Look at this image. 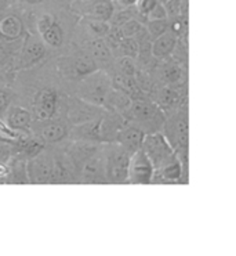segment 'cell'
Instances as JSON below:
<instances>
[{
  "label": "cell",
  "instance_id": "obj_1",
  "mask_svg": "<svg viewBox=\"0 0 236 256\" xmlns=\"http://www.w3.org/2000/svg\"><path fill=\"white\" fill-rule=\"evenodd\" d=\"M130 155L118 143H105L104 150V170L106 183L123 184L127 183V168Z\"/></svg>",
  "mask_w": 236,
  "mask_h": 256
},
{
  "label": "cell",
  "instance_id": "obj_2",
  "mask_svg": "<svg viewBox=\"0 0 236 256\" xmlns=\"http://www.w3.org/2000/svg\"><path fill=\"white\" fill-rule=\"evenodd\" d=\"M124 118L134 124L138 128H159L165 122V116L160 111L159 106H156L154 102H149L144 98H134L131 100L130 106L123 114Z\"/></svg>",
  "mask_w": 236,
  "mask_h": 256
},
{
  "label": "cell",
  "instance_id": "obj_3",
  "mask_svg": "<svg viewBox=\"0 0 236 256\" xmlns=\"http://www.w3.org/2000/svg\"><path fill=\"white\" fill-rule=\"evenodd\" d=\"M111 89H112V82L109 75L97 70L82 78L77 90V97L84 102L102 107L106 94Z\"/></svg>",
  "mask_w": 236,
  "mask_h": 256
},
{
  "label": "cell",
  "instance_id": "obj_4",
  "mask_svg": "<svg viewBox=\"0 0 236 256\" xmlns=\"http://www.w3.org/2000/svg\"><path fill=\"white\" fill-rule=\"evenodd\" d=\"M141 150L147 154L155 168V172L160 168L165 166L167 162L177 158V154L173 148L167 137L163 136L159 132H152L144 136L141 143Z\"/></svg>",
  "mask_w": 236,
  "mask_h": 256
},
{
  "label": "cell",
  "instance_id": "obj_5",
  "mask_svg": "<svg viewBox=\"0 0 236 256\" xmlns=\"http://www.w3.org/2000/svg\"><path fill=\"white\" fill-rule=\"evenodd\" d=\"M155 179V168L141 148L130 155L127 168L129 184H151Z\"/></svg>",
  "mask_w": 236,
  "mask_h": 256
},
{
  "label": "cell",
  "instance_id": "obj_6",
  "mask_svg": "<svg viewBox=\"0 0 236 256\" xmlns=\"http://www.w3.org/2000/svg\"><path fill=\"white\" fill-rule=\"evenodd\" d=\"M72 12L82 18L109 21L115 12L113 0H77L72 4Z\"/></svg>",
  "mask_w": 236,
  "mask_h": 256
},
{
  "label": "cell",
  "instance_id": "obj_7",
  "mask_svg": "<svg viewBox=\"0 0 236 256\" xmlns=\"http://www.w3.org/2000/svg\"><path fill=\"white\" fill-rule=\"evenodd\" d=\"M53 158L46 152H37L26 161V176L30 184H48L51 183Z\"/></svg>",
  "mask_w": 236,
  "mask_h": 256
},
{
  "label": "cell",
  "instance_id": "obj_8",
  "mask_svg": "<svg viewBox=\"0 0 236 256\" xmlns=\"http://www.w3.org/2000/svg\"><path fill=\"white\" fill-rule=\"evenodd\" d=\"M58 70L66 76L82 79L83 76L97 71L98 66L89 54L82 53L73 57H64L58 60Z\"/></svg>",
  "mask_w": 236,
  "mask_h": 256
},
{
  "label": "cell",
  "instance_id": "obj_9",
  "mask_svg": "<svg viewBox=\"0 0 236 256\" xmlns=\"http://www.w3.org/2000/svg\"><path fill=\"white\" fill-rule=\"evenodd\" d=\"M44 54H46V46L43 40L37 39V36L33 35L24 36L19 53L17 56V70L33 66L44 57Z\"/></svg>",
  "mask_w": 236,
  "mask_h": 256
},
{
  "label": "cell",
  "instance_id": "obj_10",
  "mask_svg": "<svg viewBox=\"0 0 236 256\" xmlns=\"http://www.w3.org/2000/svg\"><path fill=\"white\" fill-rule=\"evenodd\" d=\"M58 96L51 89H41L35 96L33 107H32V118L37 122H47L53 118L57 111Z\"/></svg>",
  "mask_w": 236,
  "mask_h": 256
},
{
  "label": "cell",
  "instance_id": "obj_11",
  "mask_svg": "<svg viewBox=\"0 0 236 256\" xmlns=\"http://www.w3.org/2000/svg\"><path fill=\"white\" fill-rule=\"evenodd\" d=\"M102 114H104L102 107L84 102L79 97L69 100L68 120L72 125H79V124H84V122H89V120H93L95 118H100Z\"/></svg>",
  "mask_w": 236,
  "mask_h": 256
},
{
  "label": "cell",
  "instance_id": "obj_12",
  "mask_svg": "<svg viewBox=\"0 0 236 256\" xmlns=\"http://www.w3.org/2000/svg\"><path fill=\"white\" fill-rule=\"evenodd\" d=\"M129 120L124 118L123 115L116 111H109L106 110V112L101 115L100 124V134L101 142L104 143H115L118 138L119 133L127 125Z\"/></svg>",
  "mask_w": 236,
  "mask_h": 256
},
{
  "label": "cell",
  "instance_id": "obj_13",
  "mask_svg": "<svg viewBox=\"0 0 236 256\" xmlns=\"http://www.w3.org/2000/svg\"><path fill=\"white\" fill-rule=\"evenodd\" d=\"M145 136V132L141 128H138L131 122H127V125L119 133L118 138L115 143H118L120 147H123L129 154L136 152L137 150L141 148L142 138Z\"/></svg>",
  "mask_w": 236,
  "mask_h": 256
},
{
  "label": "cell",
  "instance_id": "obj_14",
  "mask_svg": "<svg viewBox=\"0 0 236 256\" xmlns=\"http://www.w3.org/2000/svg\"><path fill=\"white\" fill-rule=\"evenodd\" d=\"M98 154V144L89 140H75L68 148V156L75 164L77 169H80L84 162Z\"/></svg>",
  "mask_w": 236,
  "mask_h": 256
},
{
  "label": "cell",
  "instance_id": "obj_15",
  "mask_svg": "<svg viewBox=\"0 0 236 256\" xmlns=\"http://www.w3.org/2000/svg\"><path fill=\"white\" fill-rule=\"evenodd\" d=\"M80 179L87 184H102L106 183L105 170L102 156L94 155L89 161L84 162L80 166Z\"/></svg>",
  "mask_w": 236,
  "mask_h": 256
},
{
  "label": "cell",
  "instance_id": "obj_16",
  "mask_svg": "<svg viewBox=\"0 0 236 256\" xmlns=\"http://www.w3.org/2000/svg\"><path fill=\"white\" fill-rule=\"evenodd\" d=\"M3 120L8 128H11L12 130H26L32 122V114L26 108L12 106V107L7 108Z\"/></svg>",
  "mask_w": 236,
  "mask_h": 256
},
{
  "label": "cell",
  "instance_id": "obj_17",
  "mask_svg": "<svg viewBox=\"0 0 236 256\" xmlns=\"http://www.w3.org/2000/svg\"><path fill=\"white\" fill-rule=\"evenodd\" d=\"M178 36L174 35L173 32L167 30L163 35L155 38L154 42L151 44V54L156 58H167L171 54L174 53V50L177 48Z\"/></svg>",
  "mask_w": 236,
  "mask_h": 256
},
{
  "label": "cell",
  "instance_id": "obj_18",
  "mask_svg": "<svg viewBox=\"0 0 236 256\" xmlns=\"http://www.w3.org/2000/svg\"><path fill=\"white\" fill-rule=\"evenodd\" d=\"M24 35V22L15 14L0 17V36L4 40H15Z\"/></svg>",
  "mask_w": 236,
  "mask_h": 256
},
{
  "label": "cell",
  "instance_id": "obj_19",
  "mask_svg": "<svg viewBox=\"0 0 236 256\" xmlns=\"http://www.w3.org/2000/svg\"><path fill=\"white\" fill-rule=\"evenodd\" d=\"M100 124L101 116L93 120H89V122H84V124L73 125L72 134L75 137V140H89V142L98 143V142H101Z\"/></svg>",
  "mask_w": 236,
  "mask_h": 256
},
{
  "label": "cell",
  "instance_id": "obj_20",
  "mask_svg": "<svg viewBox=\"0 0 236 256\" xmlns=\"http://www.w3.org/2000/svg\"><path fill=\"white\" fill-rule=\"evenodd\" d=\"M130 102L131 98L124 92L112 88L108 92V94H106L104 104H102V108H106L109 111H116V112L123 114L127 110V107L130 106Z\"/></svg>",
  "mask_w": 236,
  "mask_h": 256
},
{
  "label": "cell",
  "instance_id": "obj_21",
  "mask_svg": "<svg viewBox=\"0 0 236 256\" xmlns=\"http://www.w3.org/2000/svg\"><path fill=\"white\" fill-rule=\"evenodd\" d=\"M66 136L68 128L62 122H48L40 130V140L43 143H57Z\"/></svg>",
  "mask_w": 236,
  "mask_h": 256
},
{
  "label": "cell",
  "instance_id": "obj_22",
  "mask_svg": "<svg viewBox=\"0 0 236 256\" xmlns=\"http://www.w3.org/2000/svg\"><path fill=\"white\" fill-rule=\"evenodd\" d=\"M87 52L95 62H108L112 57V52L101 38H94L87 43Z\"/></svg>",
  "mask_w": 236,
  "mask_h": 256
},
{
  "label": "cell",
  "instance_id": "obj_23",
  "mask_svg": "<svg viewBox=\"0 0 236 256\" xmlns=\"http://www.w3.org/2000/svg\"><path fill=\"white\" fill-rule=\"evenodd\" d=\"M156 172L160 173V178L166 182H173L177 183L183 178V162L180 158H174L170 162H167L165 166H162ZM155 172V173H156Z\"/></svg>",
  "mask_w": 236,
  "mask_h": 256
},
{
  "label": "cell",
  "instance_id": "obj_24",
  "mask_svg": "<svg viewBox=\"0 0 236 256\" xmlns=\"http://www.w3.org/2000/svg\"><path fill=\"white\" fill-rule=\"evenodd\" d=\"M39 35L44 44H48L50 48H61L64 43V30L57 21H54L47 30H43Z\"/></svg>",
  "mask_w": 236,
  "mask_h": 256
},
{
  "label": "cell",
  "instance_id": "obj_25",
  "mask_svg": "<svg viewBox=\"0 0 236 256\" xmlns=\"http://www.w3.org/2000/svg\"><path fill=\"white\" fill-rule=\"evenodd\" d=\"M83 22L93 38H101L104 39L105 35L111 30L109 21H101V20H90V18H83Z\"/></svg>",
  "mask_w": 236,
  "mask_h": 256
},
{
  "label": "cell",
  "instance_id": "obj_26",
  "mask_svg": "<svg viewBox=\"0 0 236 256\" xmlns=\"http://www.w3.org/2000/svg\"><path fill=\"white\" fill-rule=\"evenodd\" d=\"M162 76L167 84H177L183 78V70L176 62H167L162 70Z\"/></svg>",
  "mask_w": 236,
  "mask_h": 256
},
{
  "label": "cell",
  "instance_id": "obj_27",
  "mask_svg": "<svg viewBox=\"0 0 236 256\" xmlns=\"http://www.w3.org/2000/svg\"><path fill=\"white\" fill-rule=\"evenodd\" d=\"M118 52L122 56L126 57H131V58H136L138 57V52H140V44L137 42L134 38H124L122 43L119 44Z\"/></svg>",
  "mask_w": 236,
  "mask_h": 256
},
{
  "label": "cell",
  "instance_id": "obj_28",
  "mask_svg": "<svg viewBox=\"0 0 236 256\" xmlns=\"http://www.w3.org/2000/svg\"><path fill=\"white\" fill-rule=\"evenodd\" d=\"M131 7H123V8H122V10H119V12L115 10L113 16L111 17V20H109V24H111V26L119 28V26H122L126 21H129V20H131V18H136V16H138V14H137V12H131Z\"/></svg>",
  "mask_w": 236,
  "mask_h": 256
},
{
  "label": "cell",
  "instance_id": "obj_29",
  "mask_svg": "<svg viewBox=\"0 0 236 256\" xmlns=\"http://www.w3.org/2000/svg\"><path fill=\"white\" fill-rule=\"evenodd\" d=\"M169 24H170L169 18L167 20H147L148 34L155 39L169 30Z\"/></svg>",
  "mask_w": 236,
  "mask_h": 256
},
{
  "label": "cell",
  "instance_id": "obj_30",
  "mask_svg": "<svg viewBox=\"0 0 236 256\" xmlns=\"http://www.w3.org/2000/svg\"><path fill=\"white\" fill-rule=\"evenodd\" d=\"M119 30H122L124 38H136L141 34L142 30H145V26L136 20V18H131L129 21H126L122 26H119Z\"/></svg>",
  "mask_w": 236,
  "mask_h": 256
},
{
  "label": "cell",
  "instance_id": "obj_31",
  "mask_svg": "<svg viewBox=\"0 0 236 256\" xmlns=\"http://www.w3.org/2000/svg\"><path fill=\"white\" fill-rule=\"evenodd\" d=\"M118 70L119 74H122L124 76H136L137 75V66L136 60L131 57L122 56V58L118 60Z\"/></svg>",
  "mask_w": 236,
  "mask_h": 256
},
{
  "label": "cell",
  "instance_id": "obj_32",
  "mask_svg": "<svg viewBox=\"0 0 236 256\" xmlns=\"http://www.w3.org/2000/svg\"><path fill=\"white\" fill-rule=\"evenodd\" d=\"M123 39L124 36L122 34V30H119V28H115V26H111L109 32L104 38V42L106 43V46L109 48V50L112 52V50H118L119 44L122 43Z\"/></svg>",
  "mask_w": 236,
  "mask_h": 256
},
{
  "label": "cell",
  "instance_id": "obj_33",
  "mask_svg": "<svg viewBox=\"0 0 236 256\" xmlns=\"http://www.w3.org/2000/svg\"><path fill=\"white\" fill-rule=\"evenodd\" d=\"M158 2H159V0H136V3H134V6L133 7L136 8V12L138 16L147 18L148 12L154 8L155 4H156Z\"/></svg>",
  "mask_w": 236,
  "mask_h": 256
},
{
  "label": "cell",
  "instance_id": "obj_34",
  "mask_svg": "<svg viewBox=\"0 0 236 256\" xmlns=\"http://www.w3.org/2000/svg\"><path fill=\"white\" fill-rule=\"evenodd\" d=\"M167 18H169V12L163 2H158L147 16V20H167Z\"/></svg>",
  "mask_w": 236,
  "mask_h": 256
},
{
  "label": "cell",
  "instance_id": "obj_35",
  "mask_svg": "<svg viewBox=\"0 0 236 256\" xmlns=\"http://www.w3.org/2000/svg\"><path fill=\"white\" fill-rule=\"evenodd\" d=\"M177 102V94L170 89H163L160 92L159 98H158V104L159 106H166V107H169V106H173L174 102Z\"/></svg>",
  "mask_w": 236,
  "mask_h": 256
},
{
  "label": "cell",
  "instance_id": "obj_36",
  "mask_svg": "<svg viewBox=\"0 0 236 256\" xmlns=\"http://www.w3.org/2000/svg\"><path fill=\"white\" fill-rule=\"evenodd\" d=\"M10 102H11V93L7 89L0 88V118L4 116L7 108L10 107Z\"/></svg>",
  "mask_w": 236,
  "mask_h": 256
},
{
  "label": "cell",
  "instance_id": "obj_37",
  "mask_svg": "<svg viewBox=\"0 0 236 256\" xmlns=\"http://www.w3.org/2000/svg\"><path fill=\"white\" fill-rule=\"evenodd\" d=\"M54 21H55V18H54V16H51V14H43V16H40L39 17V20H37V32L39 34H41L43 30H46L50 26V25L53 24Z\"/></svg>",
  "mask_w": 236,
  "mask_h": 256
},
{
  "label": "cell",
  "instance_id": "obj_38",
  "mask_svg": "<svg viewBox=\"0 0 236 256\" xmlns=\"http://www.w3.org/2000/svg\"><path fill=\"white\" fill-rule=\"evenodd\" d=\"M10 154H11L10 146L4 142H0V162L10 161Z\"/></svg>",
  "mask_w": 236,
  "mask_h": 256
},
{
  "label": "cell",
  "instance_id": "obj_39",
  "mask_svg": "<svg viewBox=\"0 0 236 256\" xmlns=\"http://www.w3.org/2000/svg\"><path fill=\"white\" fill-rule=\"evenodd\" d=\"M8 172H10L8 162H0V179H6Z\"/></svg>",
  "mask_w": 236,
  "mask_h": 256
},
{
  "label": "cell",
  "instance_id": "obj_40",
  "mask_svg": "<svg viewBox=\"0 0 236 256\" xmlns=\"http://www.w3.org/2000/svg\"><path fill=\"white\" fill-rule=\"evenodd\" d=\"M113 3H118L122 7H131L134 6L136 0H113Z\"/></svg>",
  "mask_w": 236,
  "mask_h": 256
},
{
  "label": "cell",
  "instance_id": "obj_41",
  "mask_svg": "<svg viewBox=\"0 0 236 256\" xmlns=\"http://www.w3.org/2000/svg\"><path fill=\"white\" fill-rule=\"evenodd\" d=\"M25 4H29V6H36V4H40L44 0H22Z\"/></svg>",
  "mask_w": 236,
  "mask_h": 256
},
{
  "label": "cell",
  "instance_id": "obj_42",
  "mask_svg": "<svg viewBox=\"0 0 236 256\" xmlns=\"http://www.w3.org/2000/svg\"><path fill=\"white\" fill-rule=\"evenodd\" d=\"M166 2H169V0H166Z\"/></svg>",
  "mask_w": 236,
  "mask_h": 256
},
{
  "label": "cell",
  "instance_id": "obj_43",
  "mask_svg": "<svg viewBox=\"0 0 236 256\" xmlns=\"http://www.w3.org/2000/svg\"><path fill=\"white\" fill-rule=\"evenodd\" d=\"M0 68H1V66H0Z\"/></svg>",
  "mask_w": 236,
  "mask_h": 256
}]
</instances>
